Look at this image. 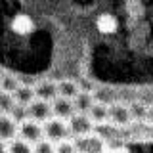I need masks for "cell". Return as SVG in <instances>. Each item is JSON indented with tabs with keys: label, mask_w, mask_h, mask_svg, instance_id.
<instances>
[{
	"label": "cell",
	"mask_w": 153,
	"mask_h": 153,
	"mask_svg": "<svg viewBox=\"0 0 153 153\" xmlns=\"http://www.w3.org/2000/svg\"><path fill=\"white\" fill-rule=\"evenodd\" d=\"M16 105V98L13 94L8 92H0V113H10Z\"/></svg>",
	"instance_id": "18"
},
{
	"label": "cell",
	"mask_w": 153,
	"mask_h": 153,
	"mask_svg": "<svg viewBox=\"0 0 153 153\" xmlns=\"http://www.w3.org/2000/svg\"><path fill=\"white\" fill-rule=\"evenodd\" d=\"M90 117V121L96 124H103L109 121V105L105 102H94V105L88 109V113H86Z\"/></svg>",
	"instance_id": "10"
},
{
	"label": "cell",
	"mask_w": 153,
	"mask_h": 153,
	"mask_svg": "<svg viewBox=\"0 0 153 153\" xmlns=\"http://www.w3.org/2000/svg\"><path fill=\"white\" fill-rule=\"evenodd\" d=\"M119 29H121V21H119L117 16H113V13L105 12V13H100L98 17H96V31L100 33V35H115V33H119Z\"/></svg>",
	"instance_id": "5"
},
{
	"label": "cell",
	"mask_w": 153,
	"mask_h": 153,
	"mask_svg": "<svg viewBox=\"0 0 153 153\" xmlns=\"http://www.w3.org/2000/svg\"><path fill=\"white\" fill-rule=\"evenodd\" d=\"M27 111H29V119L36 123H46L48 119L52 117V102H46V100H38L35 98L31 103L27 105Z\"/></svg>",
	"instance_id": "4"
},
{
	"label": "cell",
	"mask_w": 153,
	"mask_h": 153,
	"mask_svg": "<svg viewBox=\"0 0 153 153\" xmlns=\"http://www.w3.org/2000/svg\"><path fill=\"white\" fill-rule=\"evenodd\" d=\"M42 130H44L46 140H50L54 143L61 142V140H67V138L71 136L67 121H63V119H59V117H50L46 123H42Z\"/></svg>",
	"instance_id": "1"
},
{
	"label": "cell",
	"mask_w": 153,
	"mask_h": 153,
	"mask_svg": "<svg viewBox=\"0 0 153 153\" xmlns=\"http://www.w3.org/2000/svg\"><path fill=\"white\" fill-rule=\"evenodd\" d=\"M96 98L92 92H84V90H80L79 94L73 98V105H75V111L76 113H88V109L94 105Z\"/></svg>",
	"instance_id": "12"
},
{
	"label": "cell",
	"mask_w": 153,
	"mask_h": 153,
	"mask_svg": "<svg viewBox=\"0 0 153 153\" xmlns=\"http://www.w3.org/2000/svg\"><path fill=\"white\" fill-rule=\"evenodd\" d=\"M56 153H76L75 142H71L69 138H67V140L57 142V143H56Z\"/></svg>",
	"instance_id": "21"
},
{
	"label": "cell",
	"mask_w": 153,
	"mask_h": 153,
	"mask_svg": "<svg viewBox=\"0 0 153 153\" xmlns=\"http://www.w3.org/2000/svg\"><path fill=\"white\" fill-rule=\"evenodd\" d=\"M19 84H21V82H19V79H17V76H13V75L4 73L2 76H0V90H2V92L13 94L19 88Z\"/></svg>",
	"instance_id": "15"
},
{
	"label": "cell",
	"mask_w": 153,
	"mask_h": 153,
	"mask_svg": "<svg viewBox=\"0 0 153 153\" xmlns=\"http://www.w3.org/2000/svg\"><path fill=\"white\" fill-rule=\"evenodd\" d=\"M33 153H56V143L42 138L40 142H36L33 146Z\"/></svg>",
	"instance_id": "19"
},
{
	"label": "cell",
	"mask_w": 153,
	"mask_h": 153,
	"mask_svg": "<svg viewBox=\"0 0 153 153\" xmlns=\"http://www.w3.org/2000/svg\"><path fill=\"white\" fill-rule=\"evenodd\" d=\"M109 121L113 126H128L132 123L130 109L123 103H113L109 105Z\"/></svg>",
	"instance_id": "6"
},
{
	"label": "cell",
	"mask_w": 153,
	"mask_h": 153,
	"mask_svg": "<svg viewBox=\"0 0 153 153\" xmlns=\"http://www.w3.org/2000/svg\"><path fill=\"white\" fill-rule=\"evenodd\" d=\"M130 115H132V121H146V113L147 107H143L142 103H132L130 107Z\"/></svg>",
	"instance_id": "20"
},
{
	"label": "cell",
	"mask_w": 153,
	"mask_h": 153,
	"mask_svg": "<svg viewBox=\"0 0 153 153\" xmlns=\"http://www.w3.org/2000/svg\"><path fill=\"white\" fill-rule=\"evenodd\" d=\"M8 115H10V117H12V119H13V121H16L17 124H19V123H23V121H25V119H29V111H27V105L16 103V105H13V109H12V111H10Z\"/></svg>",
	"instance_id": "17"
},
{
	"label": "cell",
	"mask_w": 153,
	"mask_h": 153,
	"mask_svg": "<svg viewBox=\"0 0 153 153\" xmlns=\"http://www.w3.org/2000/svg\"><path fill=\"white\" fill-rule=\"evenodd\" d=\"M67 124H69V132L76 138L88 136V134L94 132V123L90 121V117L86 113H75L73 117L67 121Z\"/></svg>",
	"instance_id": "3"
},
{
	"label": "cell",
	"mask_w": 153,
	"mask_h": 153,
	"mask_svg": "<svg viewBox=\"0 0 153 153\" xmlns=\"http://www.w3.org/2000/svg\"><path fill=\"white\" fill-rule=\"evenodd\" d=\"M13 98H16V103L21 105H29L33 100L36 98L35 96V86H29V84H19V88L13 92Z\"/></svg>",
	"instance_id": "13"
},
{
	"label": "cell",
	"mask_w": 153,
	"mask_h": 153,
	"mask_svg": "<svg viewBox=\"0 0 153 153\" xmlns=\"http://www.w3.org/2000/svg\"><path fill=\"white\" fill-rule=\"evenodd\" d=\"M17 130H19V124L8 113H0V140L12 142L13 138H17Z\"/></svg>",
	"instance_id": "9"
},
{
	"label": "cell",
	"mask_w": 153,
	"mask_h": 153,
	"mask_svg": "<svg viewBox=\"0 0 153 153\" xmlns=\"http://www.w3.org/2000/svg\"><path fill=\"white\" fill-rule=\"evenodd\" d=\"M4 75V71H2V67H0V76H2Z\"/></svg>",
	"instance_id": "24"
},
{
	"label": "cell",
	"mask_w": 153,
	"mask_h": 153,
	"mask_svg": "<svg viewBox=\"0 0 153 153\" xmlns=\"http://www.w3.org/2000/svg\"><path fill=\"white\" fill-rule=\"evenodd\" d=\"M0 92H2V90H0Z\"/></svg>",
	"instance_id": "25"
},
{
	"label": "cell",
	"mask_w": 153,
	"mask_h": 153,
	"mask_svg": "<svg viewBox=\"0 0 153 153\" xmlns=\"http://www.w3.org/2000/svg\"><path fill=\"white\" fill-rule=\"evenodd\" d=\"M146 121L153 124V107H147V113H146Z\"/></svg>",
	"instance_id": "22"
},
{
	"label": "cell",
	"mask_w": 153,
	"mask_h": 153,
	"mask_svg": "<svg viewBox=\"0 0 153 153\" xmlns=\"http://www.w3.org/2000/svg\"><path fill=\"white\" fill-rule=\"evenodd\" d=\"M35 96L38 100H46V102L56 100L57 98V82H52V80L36 82L35 84Z\"/></svg>",
	"instance_id": "11"
},
{
	"label": "cell",
	"mask_w": 153,
	"mask_h": 153,
	"mask_svg": "<svg viewBox=\"0 0 153 153\" xmlns=\"http://www.w3.org/2000/svg\"><path fill=\"white\" fill-rule=\"evenodd\" d=\"M17 136L23 138L25 142H29V143H33V146H35L36 142H40L42 138H44L42 123H36V121H33V119H25L23 123H19Z\"/></svg>",
	"instance_id": "2"
},
{
	"label": "cell",
	"mask_w": 153,
	"mask_h": 153,
	"mask_svg": "<svg viewBox=\"0 0 153 153\" xmlns=\"http://www.w3.org/2000/svg\"><path fill=\"white\" fill-rule=\"evenodd\" d=\"M10 29L19 36H27L35 31V21L27 13H17V16H13L12 23H10Z\"/></svg>",
	"instance_id": "8"
},
{
	"label": "cell",
	"mask_w": 153,
	"mask_h": 153,
	"mask_svg": "<svg viewBox=\"0 0 153 153\" xmlns=\"http://www.w3.org/2000/svg\"><path fill=\"white\" fill-rule=\"evenodd\" d=\"M0 153H8V142L0 140Z\"/></svg>",
	"instance_id": "23"
},
{
	"label": "cell",
	"mask_w": 153,
	"mask_h": 153,
	"mask_svg": "<svg viewBox=\"0 0 153 153\" xmlns=\"http://www.w3.org/2000/svg\"><path fill=\"white\" fill-rule=\"evenodd\" d=\"M8 153H33V143L25 142L23 138H13L8 142Z\"/></svg>",
	"instance_id": "16"
},
{
	"label": "cell",
	"mask_w": 153,
	"mask_h": 153,
	"mask_svg": "<svg viewBox=\"0 0 153 153\" xmlns=\"http://www.w3.org/2000/svg\"><path fill=\"white\" fill-rule=\"evenodd\" d=\"M80 92L79 88V82H75V80H59L57 82V96H63V98H69L73 100L76 94Z\"/></svg>",
	"instance_id": "14"
},
{
	"label": "cell",
	"mask_w": 153,
	"mask_h": 153,
	"mask_svg": "<svg viewBox=\"0 0 153 153\" xmlns=\"http://www.w3.org/2000/svg\"><path fill=\"white\" fill-rule=\"evenodd\" d=\"M52 113H54V117H59V119H63V121H69V119L76 113L75 105H73V100L63 98V96H57L56 100H52Z\"/></svg>",
	"instance_id": "7"
}]
</instances>
